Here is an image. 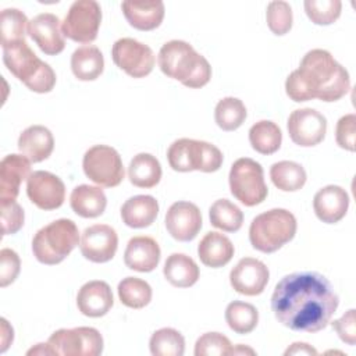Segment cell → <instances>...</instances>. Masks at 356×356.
<instances>
[{
  "label": "cell",
  "mask_w": 356,
  "mask_h": 356,
  "mask_svg": "<svg viewBox=\"0 0 356 356\" xmlns=\"http://www.w3.org/2000/svg\"><path fill=\"white\" fill-rule=\"evenodd\" d=\"M120 302L131 309H142L152 300V286L142 278L125 277L117 286Z\"/></svg>",
  "instance_id": "35"
},
{
  "label": "cell",
  "mask_w": 356,
  "mask_h": 356,
  "mask_svg": "<svg viewBox=\"0 0 356 356\" xmlns=\"http://www.w3.org/2000/svg\"><path fill=\"white\" fill-rule=\"evenodd\" d=\"M303 7L313 24L331 25L339 18L342 3L339 0H306Z\"/></svg>",
  "instance_id": "39"
},
{
  "label": "cell",
  "mask_w": 356,
  "mask_h": 356,
  "mask_svg": "<svg viewBox=\"0 0 356 356\" xmlns=\"http://www.w3.org/2000/svg\"><path fill=\"white\" fill-rule=\"evenodd\" d=\"M163 274L172 286L189 288L197 282L200 271L196 261L188 254L172 253L164 263Z\"/></svg>",
  "instance_id": "29"
},
{
  "label": "cell",
  "mask_w": 356,
  "mask_h": 356,
  "mask_svg": "<svg viewBox=\"0 0 356 356\" xmlns=\"http://www.w3.org/2000/svg\"><path fill=\"white\" fill-rule=\"evenodd\" d=\"M161 257V250L156 239L146 235H138L128 241L124 252V263L128 268L139 273L153 271Z\"/></svg>",
  "instance_id": "22"
},
{
  "label": "cell",
  "mask_w": 356,
  "mask_h": 356,
  "mask_svg": "<svg viewBox=\"0 0 356 356\" xmlns=\"http://www.w3.org/2000/svg\"><path fill=\"white\" fill-rule=\"evenodd\" d=\"M266 18H267L268 29L277 36H282L288 33L292 28L293 14L289 3L286 1H282V0L270 1L267 6Z\"/></svg>",
  "instance_id": "40"
},
{
  "label": "cell",
  "mask_w": 356,
  "mask_h": 356,
  "mask_svg": "<svg viewBox=\"0 0 356 356\" xmlns=\"http://www.w3.org/2000/svg\"><path fill=\"white\" fill-rule=\"evenodd\" d=\"M102 7L95 0H76L71 4L61 29L65 38L78 43H90L97 38Z\"/></svg>",
  "instance_id": "11"
},
{
  "label": "cell",
  "mask_w": 356,
  "mask_h": 356,
  "mask_svg": "<svg viewBox=\"0 0 356 356\" xmlns=\"http://www.w3.org/2000/svg\"><path fill=\"white\" fill-rule=\"evenodd\" d=\"M28 356L31 355H53L49 343H36L33 348H31L28 352H26Z\"/></svg>",
  "instance_id": "48"
},
{
  "label": "cell",
  "mask_w": 356,
  "mask_h": 356,
  "mask_svg": "<svg viewBox=\"0 0 356 356\" xmlns=\"http://www.w3.org/2000/svg\"><path fill=\"white\" fill-rule=\"evenodd\" d=\"M157 63L164 75L191 89L203 88L211 78V67L204 56L185 40H170L159 51Z\"/></svg>",
  "instance_id": "3"
},
{
  "label": "cell",
  "mask_w": 356,
  "mask_h": 356,
  "mask_svg": "<svg viewBox=\"0 0 356 356\" xmlns=\"http://www.w3.org/2000/svg\"><path fill=\"white\" fill-rule=\"evenodd\" d=\"M229 355H256V352L249 348V346H245L242 343L236 345V346H232L231 350H229Z\"/></svg>",
  "instance_id": "49"
},
{
  "label": "cell",
  "mask_w": 356,
  "mask_h": 356,
  "mask_svg": "<svg viewBox=\"0 0 356 356\" xmlns=\"http://www.w3.org/2000/svg\"><path fill=\"white\" fill-rule=\"evenodd\" d=\"M286 128L289 138L295 145L312 147L325 138L327 120L314 108H298L289 114Z\"/></svg>",
  "instance_id": "13"
},
{
  "label": "cell",
  "mask_w": 356,
  "mask_h": 356,
  "mask_svg": "<svg viewBox=\"0 0 356 356\" xmlns=\"http://www.w3.org/2000/svg\"><path fill=\"white\" fill-rule=\"evenodd\" d=\"M248 111L243 102L238 97H224L218 100L214 108L216 124L227 132L238 129L246 120Z\"/></svg>",
  "instance_id": "37"
},
{
  "label": "cell",
  "mask_w": 356,
  "mask_h": 356,
  "mask_svg": "<svg viewBox=\"0 0 356 356\" xmlns=\"http://www.w3.org/2000/svg\"><path fill=\"white\" fill-rule=\"evenodd\" d=\"M249 142L257 153L273 154L281 147L282 132L275 122L261 120L250 127Z\"/></svg>",
  "instance_id": "32"
},
{
  "label": "cell",
  "mask_w": 356,
  "mask_h": 356,
  "mask_svg": "<svg viewBox=\"0 0 356 356\" xmlns=\"http://www.w3.org/2000/svg\"><path fill=\"white\" fill-rule=\"evenodd\" d=\"M29 21L26 15L18 8H4L0 15L1 47L25 40Z\"/></svg>",
  "instance_id": "36"
},
{
  "label": "cell",
  "mask_w": 356,
  "mask_h": 356,
  "mask_svg": "<svg viewBox=\"0 0 356 356\" xmlns=\"http://www.w3.org/2000/svg\"><path fill=\"white\" fill-rule=\"evenodd\" d=\"M47 343L58 356H99L104 345L102 334L93 327L60 328L49 337Z\"/></svg>",
  "instance_id": "10"
},
{
  "label": "cell",
  "mask_w": 356,
  "mask_h": 356,
  "mask_svg": "<svg viewBox=\"0 0 356 356\" xmlns=\"http://www.w3.org/2000/svg\"><path fill=\"white\" fill-rule=\"evenodd\" d=\"M28 35L47 56L60 54L65 47L61 21L51 13H40L35 15L29 21Z\"/></svg>",
  "instance_id": "18"
},
{
  "label": "cell",
  "mask_w": 356,
  "mask_h": 356,
  "mask_svg": "<svg viewBox=\"0 0 356 356\" xmlns=\"http://www.w3.org/2000/svg\"><path fill=\"white\" fill-rule=\"evenodd\" d=\"M355 309H349L342 317L334 320L331 323L332 328L338 334L342 342L353 346L356 343V318H355Z\"/></svg>",
  "instance_id": "45"
},
{
  "label": "cell",
  "mask_w": 356,
  "mask_h": 356,
  "mask_svg": "<svg viewBox=\"0 0 356 356\" xmlns=\"http://www.w3.org/2000/svg\"><path fill=\"white\" fill-rule=\"evenodd\" d=\"M231 341L221 332H206L195 343V356H224L229 355Z\"/></svg>",
  "instance_id": "41"
},
{
  "label": "cell",
  "mask_w": 356,
  "mask_h": 356,
  "mask_svg": "<svg viewBox=\"0 0 356 356\" xmlns=\"http://www.w3.org/2000/svg\"><path fill=\"white\" fill-rule=\"evenodd\" d=\"M339 305L332 284L317 271H296L282 277L271 295V310L292 331L324 330Z\"/></svg>",
  "instance_id": "1"
},
{
  "label": "cell",
  "mask_w": 356,
  "mask_h": 356,
  "mask_svg": "<svg viewBox=\"0 0 356 356\" xmlns=\"http://www.w3.org/2000/svg\"><path fill=\"white\" fill-rule=\"evenodd\" d=\"M54 149V138L49 128L43 125H31L25 128L18 138V150L31 163H40L50 157Z\"/></svg>",
  "instance_id": "24"
},
{
  "label": "cell",
  "mask_w": 356,
  "mask_h": 356,
  "mask_svg": "<svg viewBox=\"0 0 356 356\" xmlns=\"http://www.w3.org/2000/svg\"><path fill=\"white\" fill-rule=\"evenodd\" d=\"M111 58L114 64L132 78L147 76L156 63L153 50L132 38H121L114 42L111 49Z\"/></svg>",
  "instance_id": "12"
},
{
  "label": "cell",
  "mask_w": 356,
  "mask_h": 356,
  "mask_svg": "<svg viewBox=\"0 0 356 356\" xmlns=\"http://www.w3.org/2000/svg\"><path fill=\"white\" fill-rule=\"evenodd\" d=\"M235 248L228 236L221 232H207L197 245V256L206 267L220 268L231 261Z\"/></svg>",
  "instance_id": "25"
},
{
  "label": "cell",
  "mask_w": 356,
  "mask_h": 356,
  "mask_svg": "<svg viewBox=\"0 0 356 356\" xmlns=\"http://www.w3.org/2000/svg\"><path fill=\"white\" fill-rule=\"evenodd\" d=\"M202 222L199 207L186 200L172 203L165 214V228L168 234L179 242L193 241L202 228Z\"/></svg>",
  "instance_id": "17"
},
{
  "label": "cell",
  "mask_w": 356,
  "mask_h": 356,
  "mask_svg": "<svg viewBox=\"0 0 356 356\" xmlns=\"http://www.w3.org/2000/svg\"><path fill=\"white\" fill-rule=\"evenodd\" d=\"M31 174V160L24 154L4 156L0 163V203L15 200L21 184Z\"/></svg>",
  "instance_id": "20"
},
{
  "label": "cell",
  "mask_w": 356,
  "mask_h": 356,
  "mask_svg": "<svg viewBox=\"0 0 356 356\" xmlns=\"http://www.w3.org/2000/svg\"><path fill=\"white\" fill-rule=\"evenodd\" d=\"M85 175L103 188L118 186L125 175L120 153L107 145L89 147L82 160Z\"/></svg>",
  "instance_id": "9"
},
{
  "label": "cell",
  "mask_w": 356,
  "mask_h": 356,
  "mask_svg": "<svg viewBox=\"0 0 356 356\" xmlns=\"http://www.w3.org/2000/svg\"><path fill=\"white\" fill-rule=\"evenodd\" d=\"M70 206L75 214L83 218H96L102 216L107 206L106 193L100 186L78 185L70 196Z\"/></svg>",
  "instance_id": "27"
},
{
  "label": "cell",
  "mask_w": 356,
  "mask_h": 356,
  "mask_svg": "<svg viewBox=\"0 0 356 356\" xmlns=\"http://www.w3.org/2000/svg\"><path fill=\"white\" fill-rule=\"evenodd\" d=\"M349 89V72L324 49L309 50L300 60L299 68L285 81V92L296 103L313 99L337 102Z\"/></svg>",
  "instance_id": "2"
},
{
  "label": "cell",
  "mask_w": 356,
  "mask_h": 356,
  "mask_svg": "<svg viewBox=\"0 0 356 356\" xmlns=\"http://www.w3.org/2000/svg\"><path fill=\"white\" fill-rule=\"evenodd\" d=\"M149 349L153 356H182L185 353V338L178 330L164 327L152 334Z\"/></svg>",
  "instance_id": "38"
},
{
  "label": "cell",
  "mask_w": 356,
  "mask_h": 356,
  "mask_svg": "<svg viewBox=\"0 0 356 356\" xmlns=\"http://www.w3.org/2000/svg\"><path fill=\"white\" fill-rule=\"evenodd\" d=\"M337 145L348 152H355L356 147V115L353 113L342 115L335 127Z\"/></svg>",
  "instance_id": "43"
},
{
  "label": "cell",
  "mask_w": 356,
  "mask_h": 356,
  "mask_svg": "<svg viewBox=\"0 0 356 356\" xmlns=\"http://www.w3.org/2000/svg\"><path fill=\"white\" fill-rule=\"evenodd\" d=\"M26 195L40 210H56L65 200V185L50 171H33L26 179Z\"/></svg>",
  "instance_id": "14"
},
{
  "label": "cell",
  "mask_w": 356,
  "mask_h": 356,
  "mask_svg": "<svg viewBox=\"0 0 356 356\" xmlns=\"http://www.w3.org/2000/svg\"><path fill=\"white\" fill-rule=\"evenodd\" d=\"M284 355H285V356H288V355H313V356H316V355H317V350H316L312 345H309V343H306V342H293V343L284 352Z\"/></svg>",
  "instance_id": "47"
},
{
  "label": "cell",
  "mask_w": 356,
  "mask_h": 356,
  "mask_svg": "<svg viewBox=\"0 0 356 356\" xmlns=\"http://www.w3.org/2000/svg\"><path fill=\"white\" fill-rule=\"evenodd\" d=\"M79 231L70 218H58L42 227L32 239L35 259L47 266L61 263L78 245Z\"/></svg>",
  "instance_id": "6"
},
{
  "label": "cell",
  "mask_w": 356,
  "mask_h": 356,
  "mask_svg": "<svg viewBox=\"0 0 356 356\" xmlns=\"http://www.w3.org/2000/svg\"><path fill=\"white\" fill-rule=\"evenodd\" d=\"M1 232L3 235L17 234L25 221L24 209L15 202H1Z\"/></svg>",
  "instance_id": "42"
},
{
  "label": "cell",
  "mask_w": 356,
  "mask_h": 356,
  "mask_svg": "<svg viewBox=\"0 0 356 356\" xmlns=\"http://www.w3.org/2000/svg\"><path fill=\"white\" fill-rule=\"evenodd\" d=\"M114 305L110 285L106 281L93 280L83 284L76 295L78 310L86 317L106 316Z\"/></svg>",
  "instance_id": "21"
},
{
  "label": "cell",
  "mask_w": 356,
  "mask_h": 356,
  "mask_svg": "<svg viewBox=\"0 0 356 356\" xmlns=\"http://www.w3.org/2000/svg\"><path fill=\"white\" fill-rule=\"evenodd\" d=\"M160 161L150 153H138L129 161L128 178L134 186L150 189L161 179Z\"/></svg>",
  "instance_id": "30"
},
{
  "label": "cell",
  "mask_w": 356,
  "mask_h": 356,
  "mask_svg": "<svg viewBox=\"0 0 356 356\" xmlns=\"http://www.w3.org/2000/svg\"><path fill=\"white\" fill-rule=\"evenodd\" d=\"M268 280V267L254 257L241 259L229 273L232 289L245 296L260 295L266 289Z\"/></svg>",
  "instance_id": "16"
},
{
  "label": "cell",
  "mask_w": 356,
  "mask_h": 356,
  "mask_svg": "<svg viewBox=\"0 0 356 356\" xmlns=\"http://www.w3.org/2000/svg\"><path fill=\"white\" fill-rule=\"evenodd\" d=\"M298 229L295 216L286 209H271L256 216L249 227V241L261 253H274L293 239Z\"/></svg>",
  "instance_id": "5"
},
{
  "label": "cell",
  "mask_w": 356,
  "mask_h": 356,
  "mask_svg": "<svg viewBox=\"0 0 356 356\" xmlns=\"http://www.w3.org/2000/svg\"><path fill=\"white\" fill-rule=\"evenodd\" d=\"M118 248V235L107 224H95L82 232L79 250L82 256L92 263L110 261Z\"/></svg>",
  "instance_id": "15"
},
{
  "label": "cell",
  "mask_w": 356,
  "mask_h": 356,
  "mask_svg": "<svg viewBox=\"0 0 356 356\" xmlns=\"http://www.w3.org/2000/svg\"><path fill=\"white\" fill-rule=\"evenodd\" d=\"M1 49L3 63L7 70L29 90L36 93H49L53 90L57 79L56 72L35 54L26 40Z\"/></svg>",
  "instance_id": "4"
},
{
  "label": "cell",
  "mask_w": 356,
  "mask_h": 356,
  "mask_svg": "<svg viewBox=\"0 0 356 356\" xmlns=\"http://www.w3.org/2000/svg\"><path fill=\"white\" fill-rule=\"evenodd\" d=\"M209 218L213 227L224 232H236L243 224L242 210L228 199L216 200L209 209Z\"/></svg>",
  "instance_id": "33"
},
{
  "label": "cell",
  "mask_w": 356,
  "mask_h": 356,
  "mask_svg": "<svg viewBox=\"0 0 356 356\" xmlns=\"http://www.w3.org/2000/svg\"><path fill=\"white\" fill-rule=\"evenodd\" d=\"M167 160L170 167L178 172H214L220 170L224 156L213 143L181 138L170 145L167 150Z\"/></svg>",
  "instance_id": "7"
},
{
  "label": "cell",
  "mask_w": 356,
  "mask_h": 356,
  "mask_svg": "<svg viewBox=\"0 0 356 356\" xmlns=\"http://www.w3.org/2000/svg\"><path fill=\"white\" fill-rule=\"evenodd\" d=\"M159 216V203L150 195H136L121 206L122 222L129 228H146Z\"/></svg>",
  "instance_id": "26"
},
{
  "label": "cell",
  "mask_w": 356,
  "mask_h": 356,
  "mask_svg": "<svg viewBox=\"0 0 356 356\" xmlns=\"http://www.w3.org/2000/svg\"><path fill=\"white\" fill-rule=\"evenodd\" d=\"M104 70V57L97 46L83 44L71 56V71L79 81H95Z\"/></svg>",
  "instance_id": "28"
},
{
  "label": "cell",
  "mask_w": 356,
  "mask_h": 356,
  "mask_svg": "<svg viewBox=\"0 0 356 356\" xmlns=\"http://www.w3.org/2000/svg\"><path fill=\"white\" fill-rule=\"evenodd\" d=\"M21 271V260L15 250L4 248L0 250V286L13 284Z\"/></svg>",
  "instance_id": "44"
},
{
  "label": "cell",
  "mask_w": 356,
  "mask_h": 356,
  "mask_svg": "<svg viewBox=\"0 0 356 356\" xmlns=\"http://www.w3.org/2000/svg\"><path fill=\"white\" fill-rule=\"evenodd\" d=\"M121 10L131 26L138 31H153L159 28L164 19V3L156 1H122Z\"/></svg>",
  "instance_id": "23"
},
{
  "label": "cell",
  "mask_w": 356,
  "mask_h": 356,
  "mask_svg": "<svg viewBox=\"0 0 356 356\" xmlns=\"http://www.w3.org/2000/svg\"><path fill=\"white\" fill-rule=\"evenodd\" d=\"M349 209V195L339 185H327L318 189L313 197L316 217L325 224L341 221Z\"/></svg>",
  "instance_id": "19"
},
{
  "label": "cell",
  "mask_w": 356,
  "mask_h": 356,
  "mask_svg": "<svg viewBox=\"0 0 356 356\" xmlns=\"http://www.w3.org/2000/svg\"><path fill=\"white\" fill-rule=\"evenodd\" d=\"M270 178L275 188L282 192H295L305 186L307 175L305 168L291 160L274 163L270 168Z\"/></svg>",
  "instance_id": "31"
},
{
  "label": "cell",
  "mask_w": 356,
  "mask_h": 356,
  "mask_svg": "<svg viewBox=\"0 0 356 356\" xmlns=\"http://www.w3.org/2000/svg\"><path fill=\"white\" fill-rule=\"evenodd\" d=\"M228 182L232 196L248 207L260 204L268 195L261 164L249 157H241L232 163Z\"/></svg>",
  "instance_id": "8"
},
{
  "label": "cell",
  "mask_w": 356,
  "mask_h": 356,
  "mask_svg": "<svg viewBox=\"0 0 356 356\" xmlns=\"http://www.w3.org/2000/svg\"><path fill=\"white\" fill-rule=\"evenodd\" d=\"M0 323H1V338H0L1 346H0V352L4 353L8 349V346L13 343V341H14V330H13V327L8 324V321L4 317L0 320Z\"/></svg>",
  "instance_id": "46"
},
{
  "label": "cell",
  "mask_w": 356,
  "mask_h": 356,
  "mask_svg": "<svg viewBox=\"0 0 356 356\" xmlns=\"http://www.w3.org/2000/svg\"><path fill=\"white\" fill-rule=\"evenodd\" d=\"M225 321L228 327L241 335L252 332L259 323L257 309L248 302L234 300L225 309Z\"/></svg>",
  "instance_id": "34"
}]
</instances>
